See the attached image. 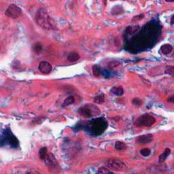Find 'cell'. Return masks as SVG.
<instances>
[{
	"label": "cell",
	"instance_id": "obj_1",
	"mask_svg": "<svg viewBox=\"0 0 174 174\" xmlns=\"http://www.w3.org/2000/svg\"><path fill=\"white\" fill-rule=\"evenodd\" d=\"M35 21L43 29H56V22L44 8H40L35 15Z\"/></svg>",
	"mask_w": 174,
	"mask_h": 174
},
{
	"label": "cell",
	"instance_id": "obj_2",
	"mask_svg": "<svg viewBox=\"0 0 174 174\" xmlns=\"http://www.w3.org/2000/svg\"><path fill=\"white\" fill-rule=\"evenodd\" d=\"M107 128V122L104 118H98L92 120L86 124V128L91 135L99 136L104 133Z\"/></svg>",
	"mask_w": 174,
	"mask_h": 174
},
{
	"label": "cell",
	"instance_id": "obj_3",
	"mask_svg": "<svg viewBox=\"0 0 174 174\" xmlns=\"http://www.w3.org/2000/svg\"><path fill=\"white\" fill-rule=\"evenodd\" d=\"M156 122V118L150 114H145L136 119L135 124L138 127H150Z\"/></svg>",
	"mask_w": 174,
	"mask_h": 174
},
{
	"label": "cell",
	"instance_id": "obj_4",
	"mask_svg": "<svg viewBox=\"0 0 174 174\" xmlns=\"http://www.w3.org/2000/svg\"><path fill=\"white\" fill-rule=\"evenodd\" d=\"M0 142H5V144H9L14 148H16L19 145L18 139L13 135L10 128L6 129L3 132L2 139L0 140Z\"/></svg>",
	"mask_w": 174,
	"mask_h": 174
},
{
	"label": "cell",
	"instance_id": "obj_5",
	"mask_svg": "<svg viewBox=\"0 0 174 174\" xmlns=\"http://www.w3.org/2000/svg\"><path fill=\"white\" fill-rule=\"evenodd\" d=\"M105 164L109 169L113 170V171H124L126 169L125 163L122 160L118 159V158H109L105 162Z\"/></svg>",
	"mask_w": 174,
	"mask_h": 174
},
{
	"label": "cell",
	"instance_id": "obj_6",
	"mask_svg": "<svg viewBox=\"0 0 174 174\" xmlns=\"http://www.w3.org/2000/svg\"><path fill=\"white\" fill-rule=\"evenodd\" d=\"M43 161H44L45 164L47 166V167L52 170V171H56L60 169V167L58 165L57 160L55 158V156L52 153L48 152V154H47L44 159L43 160Z\"/></svg>",
	"mask_w": 174,
	"mask_h": 174
},
{
	"label": "cell",
	"instance_id": "obj_7",
	"mask_svg": "<svg viewBox=\"0 0 174 174\" xmlns=\"http://www.w3.org/2000/svg\"><path fill=\"white\" fill-rule=\"evenodd\" d=\"M93 105H85L84 106L80 107L77 110V113L82 116V117L86 118H89L91 117L95 116L98 114V112L96 111H92V108L93 107Z\"/></svg>",
	"mask_w": 174,
	"mask_h": 174
},
{
	"label": "cell",
	"instance_id": "obj_8",
	"mask_svg": "<svg viewBox=\"0 0 174 174\" xmlns=\"http://www.w3.org/2000/svg\"><path fill=\"white\" fill-rule=\"evenodd\" d=\"M22 13L21 9L16 4H10L5 12V16L12 18H17Z\"/></svg>",
	"mask_w": 174,
	"mask_h": 174
},
{
	"label": "cell",
	"instance_id": "obj_9",
	"mask_svg": "<svg viewBox=\"0 0 174 174\" xmlns=\"http://www.w3.org/2000/svg\"><path fill=\"white\" fill-rule=\"evenodd\" d=\"M153 140H154V136H153L152 134L148 133L139 136L137 139V142L139 143V144L144 145L152 142Z\"/></svg>",
	"mask_w": 174,
	"mask_h": 174
},
{
	"label": "cell",
	"instance_id": "obj_10",
	"mask_svg": "<svg viewBox=\"0 0 174 174\" xmlns=\"http://www.w3.org/2000/svg\"><path fill=\"white\" fill-rule=\"evenodd\" d=\"M39 70L41 71V73H44V74H48V73H50L52 69V67L51 65V64L48 61H41L39 64Z\"/></svg>",
	"mask_w": 174,
	"mask_h": 174
},
{
	"label": "cell",
	"instance_id": "obj_11",
	"mask_svg": "<svg viewBox=\"0 0 174 174\" xmlns=\"http://www.w3.org/2000/svg\"><path fill=\"white\" fill-rule=\"evenodd\" d=\"M110 92L114 95L118 96H122L124 94V88L122 86H113L111 88Z\"/></svg>",
	"mask_w": 174,
	"mask_h": 174
},
{
	"label": "cell",
	"instance_id": "obj_12",
	"mask_svg": "<svg viewBox=\"0 0 174 174\" xmlns=\"http://www.w3.org/2000/svg\"><path fill=\"white\" fill-rule=\"evenodd\" d=\"M160 50L162 54H164V55H167V54H170L172 52L173 47H172L171 45L169 44V43H165V44L162 45Z\"/></svg>",
	"mask_w": 174,
	"mask_h": 174
},
{
	"label": "cell",
	"instance_id": "obj_13",
	"mask_svg": "<svg viewBox=\"0 0 174 174\" xmlns=\"http://www.w3.org/2000/svg\"><path fill=\"white\" fill-rule=\"evenodd\" d=\"M124 12V8L122 5H117L116 6L113 7L112 9L111 10V13L112 15H115V16H117V15H120L121 14Z\"/></svg>",
	"mask_w": 174,
	"mask_h": 174
},
{
	"label": "cell",
	"instance_id": "obj_14",
	"mask_svg": "<svg viewBox=\"0 0 174 174\" xmlns=\"http://www.w3.org/2000/svg\"><path fill=\"white\" fill-rule=\"evenodd\" d=\"M170 154H171V149L169 148V147L165 148V150H164V152H162V154L159 156V158H158L159 162H163L164 160L167 159L168 156L170 155Z\"/></svg>",
	"mask_w": 174,
	"mask_h": 174
},
{
	"label": "cell",
	"instance_id": "obj_15",
	"mask_svg": "<svg viewBox=\"0 0 174 174\" xmlns=\"http://www.w3.org/2000/svg\"><path fill=\"white\" fill-rule=\"evenodd\" d=\"M80 54H79L77 52H72L71 53H69V55L67 56V60L70 62H75L77 60H78L80 59Z\"/></svg>",
	"mask_w": 174,
	"mask_h": 174
},
{
	"label": "cell",
	"instance_id": "obj_16",
	"mask_svg": "<svg viewBox=\"0 0 174 174\" xmlns=\"http://www.w3.org/2000/svg\"><path fill=\"white\" fill-rule=\"evenodd\" d=\"M75 98L73 96H69V97L66 98L65 99V101H63V105H62V106L63 107H67L69 106V105H72V104L74 103L75 102Z\"/></svg>",
	"mask_w": 174,
	"mask_h": 174
},
{
	"label": "cell",
	"instance_id": "obj_17",
	"mask_svg": "<svg viewBox=\"0 0 174 174\" xmlns=\"http://www.w3.org/2000/svg\"><path fill=\"white\" fill-rule=\"evenodd\" d=\"M126 147H127V145H126V143L121 141H117L115 143V148L118 151L125 150V149H126Z\"/></svg>",
	"mask_w": 174,
	"mask_h": 174
},
{
	"label": "cell",
	"instance_id": "obj_18",
	"mask_svg": "<svg viewBox=\"0 0 174 174\" xmlns=\"http://www.w3.org/2000/svg\"><path fill=\"white\" fill-rule=\"evenodd\" d=\"M92 73H93L94 76L95 77H99L101 74V68L99 65H94L92 66Z\"/></svg>",
	"mask_w": 174,
	"mask_h": 174
},
{
	"label": "cell",
	"instance_id": "obj_19",
	"mask_svg": "<svg viewBox=\"0 0 174 174\" xmlns=\"http://www.w3.org/2000/svg\"><path fill=\"white\" fill-rule=\"evenodd\" d=\"M47 154H48V150H47V148L46 147H42L39 151V158H40L41 160H43L45 158V157L46 156Z\"/></svg>",
	"mask_w": 174,
	"mask_h": 174
},
{
	"label": "cell",
	"instance_id": "obj_20",
	"mask_svg": "<svg viewBox=\"0 0 174 174\" xmlns=\"http://www.w3.org/2000/svg\"><path fill=\"white\" fill-rule=\"evenodd\" d=\"M105 101V96L103 94H99L98 96H96L94 99V102L95 103L98 104H101Z\"/></svg>",
	"mask_w": 174,
	"mask_h": 174
},
{
	"label": "cell",
	"instance_id": "obj_21",
	"mask_svg": "<svg viewBox=\"0 0 174 174\" xmlns=\"http://www.w3.org/2000/svg\"><path fill=\"white\" fill-rule=\"evenodd\" d=\"M33 49L34 50V52H35V53H39V52H41V51H42L43 50V46L39 42H37L35 43V44L33 45Z\"/></svg>",
	"mask_w": 174,
	"mask_h": 174
},
{
	"label": "cell",
	"instance_id": "obj_22",
	"mask_svg": "<svg viewBox=\"0 0 174 174\" xmlns=\"http://www.w3.org/2000/svg\"><path fill=\"white\" fill-rule=\"evenodd\" d=\"M139 153H140L141 156H144V157H147V156H148L149 155L151 154V150L150 149L147 148V147H145V148H143L140 150Z\"/></svg>",
	"mask_w": 174,
	"mask_h": 174
},
{
	"label": "cell",
	"instance_id": "obj_23",
	"mask_svg": "<svg viewBox=\"0 0 174 174\" xmlns=\"http://www.w3.org/2000/svg\"><path fill=\"white\" fill-rule=\"evenodd\" d=\"M98 173H101V174H108V173H112L113 172L111 171L109 169L105 167H100L97 171Z\"/></svg>",
	"mask_w": 174,
	"mask_h": 174
},
{
	"label": "cell",
	"instance_id": "obj_24",
	"mask_svg": "<svg viewBox=\"0 0 174 174\" xmlns=\"http://www.w3.org/2000/svg\"><path fill=\"white\" fill-rule=\"evenodd\" d=\"M132 103H133V105H135V106L139 107V106H140V105H142L143 101H141L139 98L135 97V98H134V99H133V101H132Z\"/></svg>",
	"mask_w": 174,
	"mask_h": 174
},
{
	"label": "cell",
	"instance_id": "obj_25",
	"mask_svg": "<svg viewBox=\"0 0 174 174\" xmlns=\"http://www.w3.org/2000/svg\"><path fill=\"white\" fill-rule=\"evenodd\" d=\"M164 73L167 75H170L171 76H173V73H174V67L173 66H169L167 67V69L164 71Z\"/></svg>",
	"mask_w": 174,
	"mask_h": 174
},
{
	"label": "cell",
	"instance_id": "obj_26",
	"mask_svg": "<svg viewBox=\"0 0 174 174\" xmlns=\"http://www.w3.org/2000/svg\"><path fill=\"white\" fill-rule=\"evenodd\" d=\"M167 101L170 102V103H173V101H174V97H173V96H171V97H168Z\"/></svg>",
	"mask_w": 174,
	"mask_h": 174
},
{
	"label": "cell",
	"instance_id": "obj_27",
	"mask_svg": "<svg viewBox=\"0 0 174 174\" xmlns=\"http://www.w3.org/2000/svg\"><path fill=\"white\" fill-rule=\"evenodd\" d=\"M173 18H174V16H173V15H172L171 18V25H173V23H174Z\"/></svg>",
	"mask_w": 174,
	"mask_h": 174
},
{
	"label": "cell",
	"instance_id": "obj_28",
	"mask_svg": "<svg viewBox=\"0 0 174 174\" xmlns=\"http://www.w3.org/2000/svg\"><path fill=\"white\" fill-rule=\"evenodd\" d=\"M103 5H106V4H107V0H103Z\"/></svg>",
	"mask_w": 174,
	"mask_h": 174
},
{
	"label": "cell",
	"instance_id": "obj_29",
	"mask_svg": "<svg viewBox=\"0 0 174 174\" xmlns=\"http://www.w3.org/2000/svg\"><path fill=\"white\" fill-rule=\"evenodd\" d=\"M166 1H167V2H173L174 0H165Z\"/></svg>",
	"mask_w": 174,
	"mask_h": 174
},
{
	"label": "cell",
	"instance_id": "obj_30",
	"mask_svg": "<svg viewBox=\"0 0 174 174\" xmlns=\"http://www.w3.org/2000/svg\"><path fill=\"white\" fill-rule=\"evenodd\" d=\"M0 50H1V48H0Z\"/></svg>",
	"mask_w": 174,
	"mask_h": 174
}]
</instances>
